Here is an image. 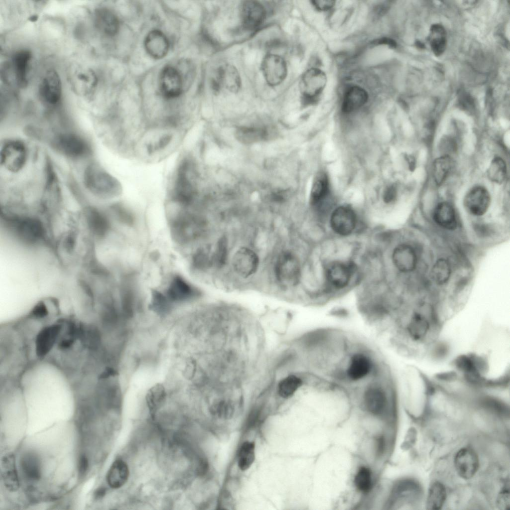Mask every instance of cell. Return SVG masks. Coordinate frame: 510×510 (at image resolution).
Masks as SVG:
<instances>
[{"label":"cell","mask_w":510,"mask_h":510,"mask_svg":"<svg viewBox=\"0 0 510 510\" xmlns=\"http://www.w3.org/2000/svg\"><path fill=\"white\" fill-rule=\"evenodd\" d=\"M346 361L341 368L343 381L358 383L379 375L373 356L365 348H356Z\"/></svg>","instance_id":"cell-1"},{"label":"cell","mask_w":510,"mask_h":510,"mask_svg":"<svg viewBox=\"0 0 510 510\" xmlns=\"http://www.w3.org/2000/svg\"><path fill=\"white\" fill-rule=\"evenodd\" d=\"M273 273L281 287L289 289L296 286L301 276L300 263L296 255L288 250L281 251L275 259Z\"/></svg>","instance_id":"cell-2"},{"label":"cell","mask_w":510,"mask_h":510,"mask_svg":"<svg viewBox=\"0 0 510 510\" xmlns=\"http://www.w3.org/2000/svg\"><path fill=\"white\" fill-rule=\"evenodd\" d=\"M388 385L379 376L372 378L365 384L363 401L366 408L371 413L377 415L384 409L387 402Z\"/></svg>","instance_id":"cell-3"},{"label":"cell","mask_w":510,"mask_h":510,"mask_svg":"<svg viewBox=\"0 0 510 510\" xmlns=\"http://www.w3.org/2000/svg\"><path fill=\"white\" fill-rule=\"evenodd\" d=\"M27 150L23 142L17 140L5 142L0 149V164L11 172H17L24 166Z\"/></svg>","instance_id":"cell-4"},{"label":"cell","mask_w":510,"mask_h":510,"mask_svg":"<svg viewBox=\"0 0 510 510\" xmlns=\"http://www.w3.org/2000/svg\"><path fill=\"white\" fill-rule=\"evenodd\" d=\"M231 263L236 274L242 278H248L255 274L258 270L259 258L253 249L247 247H241L235 252Z\"/></svg>","instance_id":"cell-5"},{"label":"cell","mask_w":510,"mask_h":510,"mask_svg":"<svg viewBox=\"0 0 510 510\" xmlns=\"http://www.w3.org/2000/svg\"><path fill=\"white\" fill-rule=\"evenodd\" d=\"M261 68L266 82L271 86L281 83L287 75L286 62L278 55L267 54L263 59Z\"/></svg>","instance_id":"cell-6"},{"label":"cell","mask_w":510,"mask_h":510,"mask_svg":"<svg viewBox=\"0 0 510 510\" xmlns=\"http://www.w3.org/2000/svg\"><path fill=\"white\" fill-rule=\"evenodd\" d=\"M189 169L188 162L183 161L177 170L174 188V200L185 206L191 203L194 194V188L188 174Z\"/></svg>","instance_id":"cell-7"},{"label":"cell","mask_w":510,"mask_h":510,"mask_svg":"<svg viewBox=\"0 0 510 510\" xmlns=\"http://www.w3.org/2000/svg\"><path fill=\"white\" fill-rule=\"evenodd\" d=\"M327 82L324 72L317 68L306 71L301 79L300 90L305 100H310L320 94Z\"/></svg>","instance_id":"cell-8"},{"label":"cell","mask_w":510,"mask_h":510,"mask_svg":"<svg viewBox=\"0 0 510 510\" xmlns=\"http://www.w3.org/2000/svg\"><path fill=\"white\" fill-rule=\"evenodd\" d=\"M356 215L353 209L346 206L338 207L332 212L330 225L332 230L341 236H348L354 230Z\"/></svg>","instance_id":"cell-9"},{"label":"cell","mask_w":510,"mask_h":510,"mask_svg":"<svg viewBox=\"0 0 510 510\" xmlns=\"http://www.w3.org/2000/svg\"><path fill=\"white\" fill-rule=\"evenodd\" d=\"M490 195L487 190L482 186L472 188L466 195L464 205L471 214L482 216L487 211L490 204Z\"/></svg>","instance_id":"cell-10"},{"label":"cell","mask_w":510,"mask_h":510,"mask_svg":"<svg viewBox=\"0 0 510 510\" xmlns=\"http://www.w3.org/2000/svg\"><path fill=\"white\" fill-rule=\"evenodd\" d=\"M56 148L70 157H79L88 150L86 142L79 136L73 133H65L58 136L55 141Z\"/></svg>","instance_id":"cell-11"},{"label":"cell","mask_w":510,"mask_h":510,"mask_svg":"<svg viewBox=\"0 0 510 510\" xmlns=\"http://www.w3.org/2000/svg\"><path fill=\"white\" fill-rule=\"evenodd\" d=\"M266 11L263 5L256 0L243 1L241 7V16L243 27L254 30L263 21Z\"/></svg>","instance_id":"cell-12"},{"label":"cell","mask_w":510,"mask_h":510,"mask_svg":"<svg viewBox=\"0 0 510 510\" xmlns=\"http://www.w3.org/2000/svg\"><path fill=\"white\" fill-rule=\"evenodd\" d=\"M85 182L91 191L99 194L108 193L114 185L112 178L94 165L87 168L85 174Z\"/></svg>","instance_id":"cell-13"},{"label":"cell","mask_w":510,"mask_h":510,"mask_svg":"<svg viewBox=\"0 0 510 510\" xmlns=\"http://www.w3.org/2000/svg\"><path fill=\"white\" fill-rule=\"evenodd\" d=\"M454 464L458 474L462 478H472L478 471L479 459L477 454L470 448H464L456 454Z\"/></svg>","instance_id":"cell-14"},{"label":"cell","mask_w":510,"mask_h":510,"mask_svg":"<svg viewBox=\"0 0 510 510\" xmlns=\"http://www.w3.org/2000/svg\"><path fill=\"white\" fill-rule=\"evenodd\" d=\"M39 92L46 103L55 105L59 102L62 95V86L56 71L50 70L47 72L40 83Z\"/></svg>","instance_id":"cell-15"},{"label":"cell","mask_w":510,"mask_h":510,"mask_svg":"<svg viewBox=\"0 0 510 510\" xmlns=\"http://www.w3.org/2000/svg\"><path fill=\"white\" fill-rule=\"evenodd\" d=\"M160 89L163 95L167 98L179 96L183 88L182 76L174 67H165L160 75Z\"/></svg>","instance_id":"cell-16"},{"label":"cell","mask_w":510,"mask_h":510,"mask_svg":"<svg viewBox=\"0 0 510 510\" xmlns=\"http://www.w3.org/2000/svg\"><path fill=\"white\" fill-rule=\"evenodd\" d=\"M200 291L191 285L179 275L171 279L166 291V297L170 301H181L197 297Z\"/></svg>","instance_id":"cell-17"},{"label":"cell","mask_w":510,"mask_h":510,"mask_svg":"<svg viewBox=\"0 0 510 510\" xmlns=\"http://www.w3.org/2000/svg\"><path fill=\"white\" fill-rule=\"evenodd\" d=\"M354 270L352 263H333L327 269V279L335 288H343L349 283Z\"/></svg>","instance_id":"cell-18"},{"label":"cell","mask_w":510,"mask_h":510,"mask_svg":"<svg viewBox=\"0 0 510 510\" xmlns=\"http://www.w3.org/2000/svg\"><path fill=\"white\" fill-rule=\"evenodd\" d=\"M392 258L395 267L402 272L413 271L417 262V256L414 248L406 244H400L394 249Z\"/></svg>","instance_id":"cell-19"},{"label":"cell","mask_w":510,"mask_h":510,"mask_svg":"<svg viewBox=\"0 0 510 510\" xmlns=\"http://www.w3.org/2000/svg\"><path fill=\"white\" fill-rule=\"evenodd\" d=\"M144 47L150 56L161 59L168 52L169 44L166 36L161 31L154 30L146 36Z\"/></svg>","instance_id":"cell-20"},{"label":"cell","mask_w":510,"mask_h":510,"mask_svg":"<svg viewBox=\"0 0 510 510\" xmlns=\"http://www.w3.org/2000/svg\"><path fill=\"white\" fill-rule=\"evenodd\" d=\"M94 21L96 27L107 35L113 36L119 30V21L117 16L107 8L97 9L94 14Z\"/></svg>","instance_id":"cell-21"},{"label":"cell","mask_w":510,"mask_h":510,"mask_svg":"<svg viewBox=\"0 0 510 510\" xmlns=\"http://www.w3.org/2000/svg\"><path fill=\"white\" fill-rule=\"evenodd\" d=\"M432 217L434 222L444 229L454 230L457 228L458 222L455 210L448 202L438 204L433 211Z\"/></svg>","instance_id":"cell-22"},{"label":"cell","mask_w":510,"mask_h":510,"mask_svg":"<svg viewBox=\"0 0 510 510\" xmlns=\"http://www.w3.org/2000/svg\"><path fill=\"white\" fill-rule=\"evenodd\" d=\"M1 476L6 488L10 492L16 491L19 482L15 466V458L12 454L3 456L1 460Z\"/></svg>","instance_id":"cell-23"},{"label":"cell","mask_w":510,"mask_h":510,"mask_svg":"<svg viewBox=\"0 0 510 510\" xmlns=\"http://www.w3.org/2000/svg\"><path fill=\"white\" fill-rule=\"evenodd\" d=\"M221 86H224L231 92L236 93L239 91L241 86V80L237 69L231 65H226L220 67L215 77Z\"/></svg>","instance_id":"cell-24"},{"label":"cell","mask_w":510,"mask_h":510,"mask_svg":"<svg viewBox=\"0 0 510 510\" xmlns=\"http://www.w3.org/2000/svg\"><path fill=\"white\" fill-rule=\"evenodd\" d=\"M368 99V93L364 89L359 86L351 87L344 95L342 111L345 113L353 112L363 106Z\"/></svg>","instance_id":"cell-25"},{"label":"cell","mask_w":510,"mask_h":510,"mask_svg":"<svg viewBox=\"0 0 510 510\" xmlns=\"http://www.w3.org/2000/svg\"><path fill=\"white\" fill-rule=\"evenodd\" d=\"M129 474L128 467L126 463L122 460H116L108 472L107 483L113 489L120 488L127 482Z\"/></svg>","instance_id":"cell-26"},{"label":"cell","mask_w":510,"mask_h":510,"mask_svg":"<svg viewBox=\"0 0 510 510\" xmlns=\"http://www.w3.org/2000/svg\"><path fill=\"white\" fill-rule=\"evenodd\" d=\"M31 58V53L27 50H19L13 57L15 77L20 87H24L27 84L28 67Z\"/></svg>","instance_id":"cell-27"},{"label":"cell","mask_w":510,"mask_h":510,"mask_svg":"<svg viewBox=\"0 0 510 510\" xmlns=\"http://www.w3.org/2000/svg\"><path fill=\"white\" fill-rule=\"evenodd\" d=\"M20 463L23 474L29 480L37 481L40 478V462L35 454L31 452L24 454Z\"/></svg>","instance_id":"cell-28"},{"label":"cell","mask_w":510,"mask_h":510,"mask_svg":"<svg viewBox=\"0 0 510 510\" xmlns=\"http://www.w3.org/2000/svg\"><path fill=\"white\" fill-rule=\"evenodd\" d=\"M166 398V392L163 386L157 383L147 391L145 399L152 419H154L157 411L163 404Z\"/></svg>","instance_id":"cell-29"},{"label":"cell","mask_w":510,"mask_h":510,"mask_svg":"<svg viewBox=\"0 0 510 510\" xmlns=\"http://www.w3.org/2000/svg\"><path fill=\"white\" fill-rule=\"evenodd\" d=\"M17 230L19 234L28 241H33L40 238L43 233L42 227L34 219H25L18 221Z\"/></svg>","instance_id":"cell-30"},{"label":"cell","mask_w":510,"mask_h":510,"mask_svg":"<svg viewBox=\"0 0 510 510\" xmlns=\"http://www.w3.org/2000/svg\"><path fill=\"white\" fill-rule=\"evenodd\" d=\"M446 499L445 486L439 482L433 483L429 488L426 501L427 509L437 510L443 506Z\"/></svg>","instance_id":"cell-31"},{"label":"cell","mask_w":510,"mask_h":510,"mask_svg":"<svg viewBox=\"0 0 510 510\" xmlns=\"http://www.w3.org/2000/svg\"><path fill=\"white\" fill-rule=\"evenodd\" d=\"M452 160L450 156L442 155L434 161L433 174L437 185L441 184L447 177L452 167Z\"/></svg>","instance_id":"cell-32"},{"label":"cell","mask_w":510,"mask_h":510,"mask_svg":"<svg viewBox=\"0 0 510 510\" xmlns=\"http://www.w3.org/2000/svg\"><path fill=\"white\" fill-rule=\"evenodd\" d=\"M255 460V445L252 442L246 441L241 445L239 453L238 463L242 471L248 470Z\"/></svg>","instance_id":"cell-33"},{"label":"cell","mask_w":510,"mask_h":510,"mask_svg":"<svg viewBox=\"0 0 510 510\" xmlns=\"http://www.w3.org/2000/svg\"><path fill=\"white\" fill-rule=\"evenodd\" d=\"M328 180L324 173L319 174L314 180L311 192V202L315 205L324 198L328 192Z\"/></svg>","instance_id":"cell-34"},{"label":"cell","mask_w":510,"mask_h":510,"mask_svg":"<svg viewBox=\"0 0 510 510\" xmlns=\"http://www.w3.org/2000/svg\"><path fill=\"white\" fill-rule=\"evenodd\" d=\"M451 273V268L449 261L445 258H441L434 264L431 273L432 279L436 283L443 284L449 280Z\"/></svg>","instance_id":"cell-35"},{"label":"cell","mask_w":510,"mask_h":510,"mask_svg":"<svg viewBox=\"0 0 510 510\" xmlns=\"http://www.w3.org/2000/svg\"><path fill=\"white\" fill-rule=\"evenodd\" d=\"M303 384L302 380L295 375H290L281 380L278 385L279 395L283 398L292 396Z\"/></svg>","instance_id":"cell-36"},{"label":"cell","mask_w":510,"mask_h":510,"mask_svg":"<svg viewBox=\"0 0 510 510\" xmlns=\"http://www.w3.org/2000/svg\"><path fill=\"white\" fill-rule=\"evenodd\" d=\"M228 255V242L221 238L216 243L212 254V266L220 268L226 263Z\"/></svg>","instance_id":"cell-37"},{"label":"cell","mask_w":510,"mask_h":510,"mask_svg":"<svg viewBox=\"0 0 510 510\" xmlns=\"http://www.w3.org/2000/svg\"><path fill=\"white\" fill-rule=\"evenodd\" d=\"M507 172L506 163L499 157L495 158L491 162L487 171L489 178L493 182L501 183L504 180Z\"/></svg>","instance_id":"cell-38"},{"label":"cell","mask_w":510,"mask_h":510,"mask_svg":"<svg viewBox=\"0 0 510 510\" xmlns=\"http://www.w3.org/2000/svg\"><path fill=\"white\" fill-rule=\"evenodd\" d=\"M88 219L92 230L99 236L104 235L108 229V223L106 219L95 210L88 211Z\"/></svg>","instance_id":"cell-39"},{"label":"cell","mask_w":510,"mask_h":510,"mask_svg":"<svg viewBox=\"0 0 510 510\" xmlns=\"http://www.w3.org/2000/svg\"><path fill=\"white\" fill-rule=\"evenodd\" d=\"M354 483L359 491L363 493L368 492L372 485L370 470L366 467L360 468L355 477Z\"/></svg>","instance_id":"cell-40"},{"label":"cell","mask_w":510,"mask_h":510,"mask_svg":"<svg viewBox=\"0 0 510 510\" xmlns=\"http://www.w3.org/2000/svg\"><path fill=\"white\" fill-rule=\"evenodd\" d=\"M150 308L159 314H164L169 310L170 301L166 296L154 290L152 293Z\"/></svg>","instance_id":"cell-41"},{"label":"cell","mask_w":510,"mask_h":510,"mask_svg":"<svg viewBox=\"0 0 510 510\" xmlns=\"http://www.w3.org/2000/svg\"><path fill=\"white\" fill-rule=\"evenodd\" d=\"M440 149L443 153V155L450 156L457 150L456 142L452 137L446 136L440 141Z\"/></svg>","instance_id":"cell-42"},{"label":"cell","mask_w":510,"mask_h":510,"mask_svg":"<svg viewBox=\"0 0 510 510\" xmlns=\"http://www.w3.org/2000/svg\"><path fill=\"white\" fill-rule=\"evenodd\" d=\"M497 504L498 507L502 510H508L510 508L509 488H505L499 494Z\"/></svg>","instance_id":"cell-43"},{"label":"cell","mask_w":510,"mask_h":510,"mask_svg":"<svg viewBox=\"0 0 510 510\" xmlns=\"http://www.w3.org/2000/svg\"><path fill=\"white\" fill-rule=\"evenodd\" d=\"M446 41L443 36L435 38L431 41L432 49L436 55H439L444 51Z\"/></svg>","instance_id":"cell-44"},{"label":"cell","mask_w":510,"mask_h":510,"mask_svg":"<svg viewBox=\"0 0 510 510\" xmlns=\"http://www.w3.org/2000/svg\"><path fill=\"white\" fill-rule=\"evenodd\" d=\"M233 409L226 404H220L214 410L215 414L221 418H229L233 415Z\"/></svg>","instance_id":"cell-45"},{"label":"cell","mask_w":510,"mask_h":510,"mask_svg":"<svg viewBox=\"0 0 510 510\" xmlns=\"http://www.w3.org/2000/svg\"><path fill=\"white\" fill-rule=\"evenodd\" d=\"M315 8L320 11H325L332 8L335 1L331 0H315L312 1Z\"/></svg>","instance_id":"cell-46"},{"label":"cell","mask_w":510,"mask_h":510,"mask_svg":"<svg viewBox=\"0 0 510 510\" xmlns=\"http://www.w3.org/2000/svg\"><path fill=\"white\" fill-rule=\"evenodd\" d=\"M396 189L393 185L388 187L384 191L383 199L384 202L389 203L394 200L396 197Z\"/></svg>","instance_id":"cell-47"},{"label":"cell","mask_w":510,"mask_h":510,"mask_svg":"<svg viewBox=\"0 0 510 510\" xmlns=\"http://www.w3.org/2000/svg\"><path fill=\"white\" fill-rule=\"evenodd\" d=\"M460 104L462 109L471 111L474 108V104L473 100L469 95L464 94L460 99Z\"/></svg>","instance_id":"cell-48"},{"label":"cell","mask_w":510,"mask_h":510,"mask_svg":"<svg viewBox=\"0 0 510 510\" xmlns=\"http://www.w3.org/2000/svg\"><path fill=\"white\" fill-rule=\"evenodd\" d=\"M89 466V461L85 455H82L79 460L78 473L80 477H83L86 473Z\"/></svg>","instance_id":"cell-49"},{"label":"cell","mask_w":510,"mask_h":510,"mask_svg":"<svg viewBox=\"0 0 510 510\" xmlns=\"http://www.w3.org/2000/svg\"><path fill=\"white\" fill-rule=\"evenodd\" d=\"M377 43L380 44H386L392 47H394L396 46L395 42L392 39L388 38H383L379 40L377 42Z\"/></svg>","instance_id":"cell-50"},{"label":"cell","mask_w":510,"mask_h":510,"mask_svg":"<svg viewBox=\"0 0 510 510\" xmlns=\"http://www.w3.org/2000/svg\"><path fill=\"white\" fill-rule=\"evenodd\" d=\"M106 494V489L104 488H100L95 491V498L99 499L103 498Z\"/></svg>","instance_id":"cell-51"},{"label":"cell","mask_w":510,"mask_h":510,"mask_svg":"<svg viewBox=\"0 0 510 510\" xmlns=\"http://www.w3.org/2000/svg\"><path fill=\"white\" fill-rule=\"evenodd\" d=\"M384 448V441L383 438H379L377 442V448L379 452H381Z\"/></svg>","instance_id":"cell-52"},{"label":"cell","mask_w":510,"mask_h":510,"mask_svg":"<svg viewBox=\"0 0 510 510\" xmlns=\"http://www.w3.org/2000/svg\"><path fill=\"white\" fill-rule=\"evenodd\" d=\"M37 19H38V16L36 15H32V16H31L29 18V20L31 22H35Z\"/></svg>","instance_id":"cell-53"}]
</instances>
